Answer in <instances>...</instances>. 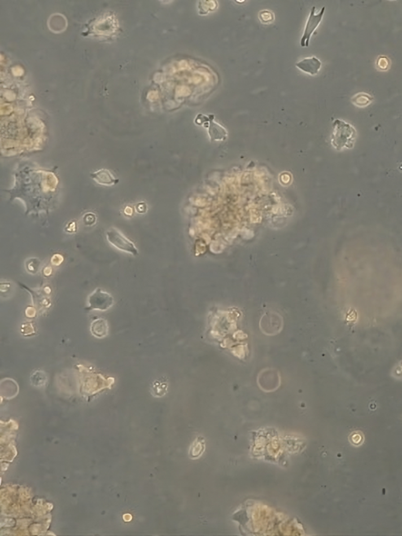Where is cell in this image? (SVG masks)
<instances>
[{"instance_id":"obj_1","label":"cell","mask_w":402,"mask_h":536,"mask_svg":"<svg viewBox=\"0 0 402 536\" xmlns=\"http://www.w3.org/2000/svg\"><path fill=\"white\" fill-rule=\"evenodd\" d=\"M356 136V130L352 126L342 120H336L334 122V132L332 142L337 150H341L343 148H352L355 144Z\"/></svg>"},{"instance_id":"obj_2","label":"cell","mask_w":402,"mask_h":536,"mask_svg":"<svg viewBox=\"0 0 402 536\" xmlns=\"http://www.w3.org/2000/svg\"><path fill=\"white\" fill-rule=\"evenodd\" d=\"M106 238L109 243L119 251H123L130 255H138V250L137 249L135 244L126 237L124 234H122L120 230L116 228H111L106 232Z\"/></svg>"},{"instance_id":"obj_3","label":"cell","mask_w":402,"mask_h":536,"mask_svg":"<svg viewBox=\"0 0 402 536\" xmlns=\"http://www.w3.org/2000/svg\"><path fill=\"white\" fill-rule=\"evenodd\" d=\"M112 295L100 288H97L88 298V309L106 311L113 305Z\"/></svg>"},{"instance_id":"obj_4","label":"cell","mask_w":402,"mask_h":536,"mask_svg":"<svg viewBox=\"0 0 402 536\" xmlns=\"http://www.w3.org/2000/svg\"><path fill=\"white\" fill-rule=\"evenodd\" d=\"M325 7H323L321 9V12L315 14V7H313L310 17H309L308 20H307L304 34H303L302 40H301V46H303V47L309 46L311 36L322 21L323 16L325 14Z\"/></svg>"},{"instance_id":"obj_5","label":"cell","mask_w":402,"mask_h":536,"mask_svg":"<svg viewBox=\"0 0 402 536\" xmlns=\"http://www.w3.org/2000/svg\"><path fill=\"white\" fill-rule=\"evenodd\" d=\"M296 66L303 72L316 75L321 68V62L317 58H309L297 63Z\"/></svg>"},{"instance_id":"obj_6","label":"cell","mask_w":402,"mask_h":536,"mask_svg":"<svg viewBox=\"0 0 402 536\" xmlns=\"http://www.w3.org/2000/svg\"><path fill=\"white\" fill-rule=\"evenodd\" d=\"M93 179L102 186H115L119 182V179L114 177L107 170H102L96 173H92Z\"/></svg>"},{"instance_id":"obj_7","label":"cell","mask_w":402,"mask_h":536,"mask_svg":"<svg viewBox=\"0 0 402 536\" xmlns=\"http://www.w3.org/2000/svg\"><path fill=\"white\" fill-rule=\"evenodd\" d=\"M90 331L92 335L95 337L99 339L106 337L108 334L107 321L104 319H98L93 321L90 327Z\"/></svg>"},{"instance_id":"obj_8","label":"cell","mask_w":402,"mask_h":536,"mask_svg":"<svg viewBox=\"0 0 402 536\" xmlns=\"http://www.w3.org/2000/svg\"><path fill=\"white\" fill-rule=\"evenodd\" d=\"M372 102V97L369 95V94H365V93H360V94H356V95L352 98V102L356 106H359V107H364V106H368Z\"/></svg>"},{"instance_id":"obj_9","label":"cell","mask_w":402,"mask_h":536,"mask_svg":"<svg viewBox=\"0 0 402 536\" xmlns=\"http://www.w3.org/2000/svg\"><path fill=\"white\" fill-rule=\"evenodd\" d=\"M84 221L86 225H93V224L95 223V215L91 213L87 214L86 215H84Z\"/></svg>"},{"instance_id":"obj_10","label":"cell","mask_w":402,"mask_h":536,"mask_svg":"<svg viewBox=\"0 0 402 536\" xmlns=\"http://www.w3.org/2000/svg\"><path fill=\"white\" fill-rule=\"evenodd\" d=\"M273 17L271 13L269 12L268 15H266V11H263L260 14V20L263 21V22H269L270 21L273 20Z\"/></svg>"}]
</instances>
